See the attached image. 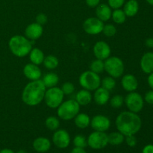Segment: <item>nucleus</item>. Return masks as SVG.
Returning <instances> with one entry per match:
<instances>
[{
	"label": "nucleus",
	"mask_w": 153,
	"mask_h": 153,
	"mask_svg": "<svg viewBox=\"0 0 153 153\" xmlns=\"http://www.w3.org/2000/svg\"><path fill=\"white\" fill-rule=\"evenodd\" d=\"M94 101L98 105H105L110 100V93L103 88H98L94 93Z\"/></svg>",
	"instance_id": "20"
},
{
	"label": "nucleus",
	"mask_w": 153,
	"mask_h": 153,
	"mask_svg": "<svg viewBox=\"0 0 153 153\" xmlns=\"http://www.w3.org/2000/svg\"><path fill=\"white\" fill-rule=\"evenodd\" d=\"M46 88L42 80L31 81L24 88L22 100L28 106H36L44 100Z\"/></svg>",
	"instance_id": "2"
},
{
	"label": "nucleus",
	"mask_w": 153,
	"mask_h": 153,
	"mask_svg": "<svg viewBox=\"0 0 153 153\" xmlns=\"http://www.w3.org/2000/svg\"><path fill=\"white\" fill-rule=\"evenodd\" d=\"M90 69H91V71L97 73V74L102 73L105 70L104 62H103V61L100 59L94 60L91 62Z\"/></svg>",
	"instance_id": "30"
},
{
	"label": "nucleus",
	"mask_w": 153,
	"mask_h": 153,
	"mask_svg": "<svg viewBox=\"0 0 153 153\" xmlns=\"http://www.w3.org/2000/svg\"><path fill=\"white\" fill-rule=\"evenodd\" d=\"M108 2L111 9H119L125 4V0H108Z\"/></svg>",
	"instance_id": "36"
},
{
	"label": "nucleus",
	"mask_w": 153,
	"mask_h": 153,
	"mask_svg": "<svg viewBox=\"0 0 153 153\" xmlns=\"http://www.w3.org/2000/svg\"><path fill=\"white\" fill-rule=\"evenodd\" d=\"M79 84L82 88L88 91H95L101 85V79L99 74L88 70L82 73L79 76Z\"/></svg>",
	"instance_id": "5"
},
{
	"label": "nucleus",
	"mask_w": 153,
	"mask_h": 153,
	"mask_svg": "<svg viewBox=\"0 0 153 153\" xmlns=\"http://www.w3.org/2000/svg\"><path fill=\"white\" fill-rule=\"evenodd\" d=\"M87 5L90 7H97L100 4V0H85Z\"/></svg>",
	"instance_id": "40"
},
{
	"label": "nucleus",
	"mask_w": 153,
	"mask_h": 153,
	"mask_svg": "<svg viewBox=\"0 0 153 153\" xmlns=\"http://www.w3.org/2000/svg\"><path fill=\"white\" fill-rule=\"evenodd\" d=\"M126 15L124 13L123 10L119 8V9H114L111 14V18L113 19L114 22L117 24H123L125 22L126 19Z\"/></svg>",
	"instance_id": "28"
},
{
	"label": "nucleus",
	"mask_w": 153,
	"mask_h": 153,
	"mask_svg": "<svg viewBox=\"0 0 153 153\" xmlns=\"http://www.w3.org/2000/svg\"><path fill=\"white\" fill-rule=\"evenodd\" d=\"M43 33V25L37 23V22H32L29 24L25 29V37L31 40H36L40 38Z\"/></svg>",
	"instance_id": "14"
},
{
	"label": "nucleus",
	"mask_w": 153,
	"mask_h": 153,
	"mask_svg": "<svg viewBox=\"0 0 153 153\" xmlns=\"http://www.w3.org/2000/svg\"><path fill=\"white\" fill-rule=\"evenodd\" d=\"M83 29L87 34L97 35L102 31L104 22L97 17H89L83 22Z\"/></svg>",
	"instance_id": "10"
},
{
	"label": "nucleus",
	"mask_w": 153,
	"mask_h": 153,
	"mask_svg": "<svg viewBox=\"0 0 153 153\" xmlns=\"http://www.w3.org/2000/svg\"><path fill=\"white\" fill-rule=\"evenodd\" d=\"M124 102L126 105L128 110L137 114L143 109L144 100L140 94L137 92H130L126 97Z\"/></svg>",
	"instance_id": "8"
},
{
	"label": "nucleus",
	"mask_w": 153,
	"mask_h": 153,
	"mask_svg": "<svg viewBox=\"0 0 153 153\" xmlns=\"http://www.w3.org/2000/svg\"><path fill=\"white\" fill-rule=\"evenodd\" d=\"M101 85L102 88L110 91H112L116 86V81H115L114 78L111 77V76H107V77H105L102 80H101Z\"/></svg>",
	"instance_id": "31"
},
{
	"label": "nucleus",
	"mask_w": 153,
	"mask_h": 153,
	"mask_svg": "<svg viewBox=\"0 0 153 153\" xmlns=\"http://www.w3.org/2000/svg\"><path fill=\"white\" fill-rule=\"evenodd\" d=\"M87 140L88 146L94 149H103L108 144V134L103 131H94L88 136Z\"/></svg>",
	"instance_id": "9"
},
{
	"label": "nucleus",
	"mask_w": 153,
	"mask_h": 153,
	"mask_svg": "<svg viewBox=\"0 0 153 153\" xmlns=\"http://www.w3.org/2000/svg\"><path fill=\"white\" fill-rule=\"evenodd\" d=\"M16 153H27V152L25 150H24V149H20V150L18 151Z\"/></svg>",
	"instance_id": "47"
},
{
	"label": "nucleus",
	"mask_w": 153,
	"mask_h": 153,
	"mask_svg": "<svg viewBox=\"0 0 153 153\" xmlns=\"http://www.w3.org/2000/svg\"><path fill=\"white\" fill-rule=\"evenodd\" d=\"M33 148L37 152L45 153L50 149L51 141L44 137H39L33 142Z\"/></svg>",
	"instance_id": "19"
},
{
	"label": "nucleus",
	"mask_w": 153,
	"mask_h": 153,
	"mask_svg": "<svg viewBox=\"0 0 153 153\" xmlns=\"http://www.w3.org/2000/svg\"><path fill=\"white\" fill-rule=\"evenodd\" d=\"M90 125L94 131L105 132L110 128L111 120L108 117L104 115H96L91 120Z\"/></svg>",
	"instance_id": "11"
},
{
	"label": "nucleus",
	"mask_w": 153,
	"mask_h": 153,
	"mask_svg": "<svg viewBox=\"0 0 153 153\" xmlns=\"http://www.w3.org/2000/svg\"><path fill=\"white\" fill-rule=\"evenodd\" d=\"M71 153H87L86 151L85 150L84 148H80V147H76L73 148V150L71 151Z\"/></svg>",
	"instance_id": "42"
},
{
	"label": "nucleus",
	"mask_w": 153,
	"mask_h": 153,
	"mask_svg": "<svg viewBox=\"0 0 153 153\" xmlns=\"http://www.w3.org/2000/svg\"><path fill=\"white\" fill-rule=\"evenodd\" d=\"M147 82L148 84H149V87L153 90V73H150L148 76V79H147Z\"/></svg>",
	"instance_id": "44"
},
{
	"label": "nucleus",
	"mask_w": 153,
	"mask_h": 153,
	"mask_svg": "<svg viewBox=\"0 0 153 153\" xmlns=\"http://www.w3.org/2000/svg\"><path fill=\"white\" fill-rule=\"evenodd\" d=\"M94 54L97 59L104 61L110 57L111 47L106 42L98 41L95 43L94 46Z\"/></svg>",
	"instance_id": "13"
},
{
	"label": "nucleus",
	"mask_w": 153,
	"mask_h": 153,
	"mask_svg": "<svg viewBox=\"0 0 153 153\" xmlns=\"http://www.w3.org/2000/svg\"><path fill=\"white\" fill-rule=\"evenodd\" d=\"M142 153H153V145L149 144L144 146Z\"/></svg>",
	"instance_id": "41"
},
{
	"label": "nucleus",
	"mask_w": 153,
	"mask_h": 153,
	"mask_svg": "<svg viewBox=\"0 0 153 153\" xmlns=\"http://www.w3.org/2000/svg\"><path fill=\"white\" fill-rule=\"evenodd\" d=\"M110 105L114 108H120L123 106L124 103V98L121 95H115L109 100Z\"/></svg>",
	"instance_id": "32"
},
{
	"label": "nucleus",
	"mask_w": 153,
	"mask_h": 153,
	"mask_svg": "<svg viewBox=\"0 0 153 153\" xmlns=\"http://www.w3.org/2000/svg\"><path fill=\"white\" fill-rule=\"evenodd\" d=\"M47 16L43 13H40L36 16V22L40 25H43L47 22Z\"/></svg>",
	"instance_id": "37"
},
{
	"label": "nucleus",
	"mask_w": 153,
	"mask_h": 153,
	"mask_svg": "<svg viewBox=\"0 0 153 153\" xmlns=\"http://www.w3.org/2000/svg\"><path fill=\"white\" fill-rule=\"evenodd\" d=\"M64 94L61 88L52 87L46 91L44 101L46 105L50 108H58V106L63 102Z\"/></svg>",
	"instance_id": "7"
},
{
	"label": "nucleus",
	"mask_w": 153,
	"mask_h": 153,
	"mask_svg": "<svg viewBox=\"0 0 153 153\" xmlns=\"http://www.w3.org/2000/svg\"><path fill=\"white\" fill-rule=\"evenodd\" d=\"M43 64V66L48 70H54V69L58 67L59 61H58V58L56 56L50 55L45 57Z\"/></svg>",
	"instance_id": "27"
},
{
	"label": "nucleus",
	"mask_w": 153,
	"mask_h": 153,
	"mask_svg": "<svg viewBox=\"0 0 153 153\" xmlns=\"http://www.w3.org/2000/svg\"><path fill=\"white\" fill-rule=\"evenodd\" d=\"M73 144L76 147H80L85 149L88 146V140H87L86 137L84 135L78 134V135L75 136L74 139H73Z\"/></svg>",
	"instance_id": "33"
},
{
	"label": "nucleus",
	"mask_w": 153,
	"mask_h": 153,
	"mask_svg": "<svg viewBox=\"0 0 153 153\" xmlns=\"http://www.w3.org/2000/svg\"><path fill=\"white\" fill-rule=\"evenodd\" d=\"M102 32L104 34L105 36L108 37H111L116 34L117 33V28L112 24H107V25H104L103 29Z\"/></svg>",
	"instance_id": "34"
},
{
	"label": "nucleus",
	"mask_w": 153,
	"mask_h": 153,
	"mask_svg": "<svg viewBox=\"0 0 153 153\" xmlns=\"http://www.w3.org/2000/svg\"><path fill=\"white\" fill-rule=\"evenodd\" d=\"M52 141L59 149H65L70 143V134L64 129H57L53 134Z\"/></svg>",
	"instance_id": "12"
},
{
	"label": "nucleus",
	"mask_w": 153,
	"mask_h": 153,
	"mask_svg": "<svg viewBox=\"0 0 153 153\" xmlns=\"http://www.w3.org/2000/svg\"><path fill=\"white\" fill-rule=\"evenodd\" d=\"M108 143L113 146H118L123 143L125 140V136L120 133V131H115L112 132L108 135Z\"/></svg>",
	"instance_id": "26"
},
{
	"label": "nucleus",
	"mask_w": 153,
	"mask_h": 153,
	"mask_svg": "<svg viewBox=\"0 0 153 153\" xmlns=\"http://www.w3.org/2000/svg\"><path fill=\"white\" fill-rule=\"evenodd\" d=\"M115 125L118 131L124 136L134 135L140 130L142 121L137 114L131 111H123L116 118Z\"/></svg>",
	"instance_id": "1"
},
{
	"label": "nucleus",
	"mask_w": 153,
	"mask_h": 153,
	"mask_svg": "<svg viewBox=\"0 0 153 153\" xmlns=\"http://www.w3.org/2000/svg\"><path fill=\"white\" fill-rule=\"evenodd\" d=\"M112 10L108 4H100L96 8V15L98 19L103 22L108 21L111 18Z\"/></svg>",
	"instance_id": "18"
},
{
	"label": "nucleus",
	"mask_w": 153,
	"mask_h": 153,
	"mask_svg": "<svg viewBox=\"0 0 153 153\" xmlns=\"http://www.w3.org/2000/svg\"><path fill=\"white\" fill-rule=\"evenodd\" d=\"M105 70L111 77L117 79L123 76L124 73L123 61L116 56L109 57L104 62Z\"/></svg>",
	"instance_id": "6"
},
{
	"label": "nucleus",
	"mask_w": 153,
	"mask_h": 153,
	"mask_svg": "<svg viewBox=\"0 0 153 153\" xmlns=\"http://www.w3.org/2000/svg\"><path fill=\"white\" fill-rule=\"evenodd\" d=\"M140 68L143 73L150 74L153 73V52H148L143 54L140 59Z\"/></svg>",
	"instance_id": "17"
},
{
	"label": "nucleus",
	"mask_w": 153,
	"mask_h": 153,
	"mask_svg": "<svg viewBox=\"0 0 153 153\" xmlns=\"http://www.w3.org/2000/svg\"><path fill=\"white\" fill-rule=\"evenodd\" d=\"M23 74L25 77L31 81L39 80L42 76V73L39 67L36 64L29 63L23 68Z\"/></svg>",
	"instance_id": "15"
},
{
	"label": "nucleus",
	"mask_w": 153,
	"mask_h": 153,
	"mask_svg": "<svg viewBox=\"0 0 153 153\" xmlns=\"http://www.w3.org/2000/svg\"><path fill=\"white\" fill-rule=\"evenodd\" d=\"M44 54L43 51L40 50L38 48H34L31 50L29 53V58L30 61L32 64H36L39 66L41 64H43V60H44Z\"/></svg>",
	"instance_id": "24"
},
{
	"label": "nucleus",
	"mask_w": 153,
	"mask_h": 153,
	"mask_svg": "<svg viewBox=\"0 0 153 153\" xmlns=\"http://www.w3.org/2000/svg\"><path fill=\"white\" fill-rule=\"evenodd\" d=\"M75 125L79 128H86L91 123V118L85 113H79L74 118Z\"/></svg>",
	"instance_id": "23"
},
{
	"label": "nucleus",
	"mask_w": 153,
	"mask_h": 153,
	"mask_svg": "<svg viewBox=\"0 0 153 153\" xmlns=\"http://www.w3.org/2000/svg\"><path fill=\"white\" fill-rule=\"evenodd\" d=\"M126 143L130 147H134L137 144V138L134 137V135H128L126 136Z\"/></svg>",
	"instance_id": "38"
},
{
	"label": "nucleus",
	"mask_w": 153,
	"mask_h": 153,
	"mask_svg": "<svg viewBox=\"0 0 153 153\" xmlns=\"http://www.w3.org/2000/svg\"><path fill=\"white\" fill-rule=\"evenodd\" d=\"M8 46L13 55L19 58H22L29 55L32 49V43L26 37L14 35L9 40Z\"/></svg>",
	"instance_id": "3"
},
{
	"label": "nucleus",
	"mask_w": 153,
	"mask_h": 153,
	"mask_svg": "<svg viewBox=\"0 0 153 153\" xmlns=\"http://www.w3.org/2000/svg\"><path fill=\"white\" fill-rule=\"evenodd\" d=\"M61 89L64 95H70L75 91V86L73 83L67 82L63 84Z\"/></svg>",
	"instance_id": "35"
},
{
	"label": "nucleus",
	"mask_w": 153,
	"mask_h": 153,
	"mask_svg": "<svg viewBox=\"0 0 153 153\" xmlns=\"http://www.w3.org/2000/svg\"><path fill=\"white\" fill-rule=\"evenodd\" d=\"M76 101L79 103V105L86 106L92 101V95L89 91L82 89L76 94Z\"/></svg>",
	"instance_id": "22"
},
{
	"label": "nucleus",
	"mask_w": 153,
	"mask_h": 153,
	"mask_svg": "<svg viewBox=\"0 0 153 153\" xmlns=\"http://www.w3.org/2000/svg\"><path fill=\"white\" fill-rule=\"evenodd\" d=\"M0 153H14V152L10 149H3L0 151Z\"/></svg>",
	"instance_id": "45"
},
{
	"label": "nucleus",
	"mask_w": 153,
	"mask_h": 153,
	"mask_svg": "<svg viewBox=\"0 0 153 153\" xmlns=\"http://www.w3.org/2000/svg\"><path fill=\"white\" fill-rule=\"evenodd\" d=\"M80 105L76 100H68L63 102L58 108L57 114L58 117L65 121L74 119L75 117L79 113Z\"/></svg>",
	"instance_id": "4"
},
{
	"label": "nucleus",
	"mask_w": 153,
	"mask_h": 153,
	"mask_svg": "<svg viewBox=\"0 0 153 153\" xmlns=\"http://www.w3.org/2000/svg\"><path fill=\"white\" fill-rule=\"evenodd\" d=\"M42 82H43L46 88H50L52 87H55L59 82V77L55 73H48L44 75L43 77Z\"/></svg>",
	"instance_id": "25"
},
{
	"label": "nucleus",
	"mask_w": 153,
	"mask_h": 153,
	"mask_svg": "<svg viewBox=\"0 0 153 153\" xmlns=\"http://www.w3.org/2000/svg\"><path fill=\"white\" fill-rule=\"evenodd\" d=\"M145 45L149 48H153V37L147 38L145 41Z\"/></svg>",
	"instance_id": "43"
},
{
	"label": "nucleus",
	"mask_w": 153,
	"mask_h": 153,
	"mask_svg": "<svg viewBox=\"0 0 153 153\" xmlns=\"http://www.w3.org/2000/svg\"><path fill=\"white\" fill-rule=\"evenodd\" d=\"M121 85L126 91L134 92L138 87V82L134 75L126 74L121 79Z\"/></svg>",
	"instance_id": "16"
},
{
	"label": "nucleus",
	"mask_w": 153,
	"mask_h": 153,
	"mask_svg": "<svg viewBox=\"0 0 153 153\" xmlns=\"http://www.w3.org/2000/svg\"><path fill=\"white\" fill-rule=\"evenodd\" d=\"M45 126L50 131H56L60 126V121L56 117L50 116L46 118L45 121Z\"/></svg>",
	"instance_id": "29"
},
{
	"label": "nucleus",
	"mask_w": 153,
	"mask_h": 153,
	"mask_svg": "<svg viewBox=\"0 0 153 153\" xmlns=\"http://www.w3.org/2000/svg\"><path fill=\"white\" fill-rule=\"evenodd\" d=\"M146 1H147V2L149 3V4H150V5L153 6V0H146Z\"/></svg>",
	"instance_id": "46"
},
{
	"label": "nucleus",
	"mask_w": 153,
	"mask_h": 153,
	"mask_svg": "<svg viewBox=\"0 0 153 153\" xmlns=\"http://www.w3.org/2000/svg\"><path fill=\"white\" fill-rule=\"evenodd\" d=\"M144 100L147 103L150 105H153V90L149 91L145 94Z\"/></svg>",
	"instance_id": "39"
},
{
	"label": "nucleus",
	"mask_w": 153,
	"mask_h": 153,
	"mask_svg": "<svg viewBox=\"0 0 153 153\" xmlns=\"http://www.w3.org/2000/svg\"><path fill=\"white\" fill-rule=\"evenodd\" d=\"M123 6V11L128 17L134 16L139 10V4L137 0H128Z\"/></svg>",
	"instance_id": "21"
}]
</instances>
